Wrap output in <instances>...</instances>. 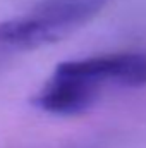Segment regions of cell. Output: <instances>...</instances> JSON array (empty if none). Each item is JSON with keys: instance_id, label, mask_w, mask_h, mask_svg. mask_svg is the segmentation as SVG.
<instances>
[{"instance_id": "6da1fadb", "label": "cell", "mask_w": 146, "mask_h": 148, "mask_svg": "<svg viewBox=\"0 0 146 148\" xmlns=\"http://www.w3.org/2000/svg\"><path fill=\"white\" fill-rule=\"evenodd\" d=\"M108 0H41L31 10L0 23V57L53 43L88 23Z\"/></svg>"}, {"instance_id": "7a4b0ae2", "label": "cell", "mask_w": 146, "mask_h": 148, "mask_svg": "<svg viewBox=\"0 0 146 148\" xmlns=\"http://www.w3.org/2000/svg\"><path fill=\"white\" fill-rule=\"evenodd\" d=\"M62 64L100 91L108 84L124 88H139L146 84V52H120Z\"/></svg>"}]
</instances>
